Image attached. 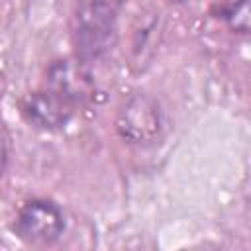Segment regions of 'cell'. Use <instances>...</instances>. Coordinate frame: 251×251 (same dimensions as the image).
I'll use <instances>...</instances> for the list:
<instances>
[{"label": "cell", "instance_id": "277c9868", "mask_svg": "<svg viewBox=\"0 0 251 251\" xmlns=\"http://www.w3.org/2000/svg\"><path fill=\"white\" fill-rule=\"evenodd\" d=\"M20 108L31 126L39 129H57L69 124L75 104L53 88H47L25 94L20 102Z\"/></svg>", "mask_w": 251, "mask_h": 251}, {"label": "cell", "instance_id": "5b68a950", "mask_svg": "<svg viewBox=\"0 0 251 251\" xmlns=\"http://www.w3.org/2000/svg\"><path fill=\"white\" fill-rule=\"evenodd\" d=\"M49 82H51L49 88L63 94L73 104L90 96L88 76L80 71V67H75L69 61H59L49 69Z\"/></svg>", "mask_w": 251, "mask_h": 251}, {"label": "cell", "instance_id": "7a4b0ae2", "mask_svg": "<svg viewBox=\"0 0 251 251\" xmlns=\"http://www.w3.org/2000/svg\"><path fill=\"white\" fill-rule=\"evenodd\" d=\"M116 129L127 143H149L159 135L161 112L159 104L143 92L129 96L116 118Z\"/></svg>", "mask_w": 251, "mask_h": 251}, {"label": "cell", "instance_id": "6da1fadb", "mask_svg": "<svg viewBox=\"0 0 251 251\" xmlns=\"http://www.w3.org/2000/svg\"><path fill=\"white\" fill-rule=\"evenodd\" d=\"M114 35V8L108 0H90L76 12L75 41L82 57L104 53Z\"/></svg>", "mask_w": 251, "mask_h": 251}, {"label": "cell", "instance_id": "3957f363", "mask_svg": "<svg viewBox=\"0 0 251 251\" xmlns=\"http://www.w3.org/2000/svg\"><path fill=\"white\" fill-rule=\"evenodd\" d=\"M65 222L61 210L49 200L25 202L14 222L16 233L29 243H51L63 233Z\"/></svg>", "mask_w": 251, "mask_h": 251}, {"label": "cell", "instance_id": "52a82bcc", "mask_svg": "<svg viewBox=\"0 0 251 251\" xmlns=\"http://www.w3.org/2000/svg\"><path fill=\"white\" fill-rule=\"evenodd\" d=\"M4 169H6V143H4V137L0 133V176H2Z\"/></svg>", "mask_w": 251, "mask_h": 251}, {"label": "cell", "instance_id": "8992f818", "mask_svg": "<svg viewBox=\"0 0 251 251\" xmlns=\"http://www.w3.org/2000/svg\"><path fill=\"white\" fill-rule=\"evenodd\" d=\"M226 20L235 31L247 33L249 29V0H235V4L229 6Z\"/></svg>", "mask_w": 251, "mask_h": 251}]
</instances>
